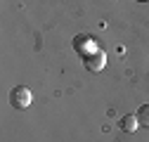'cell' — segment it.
Returning a JSON list of instances; mask_svg holds the SVG:
<instances>
[{
	"label": "cell",
	"instance_id": "cell-5",
	"mask_svg": "<svg viewBox=\"0 0 149 142\" xmlns=\"http://www.w3.org/2000/svg\"><path fill=\"white\" fill-rule=\"evenodd\" d=\"M137 121H140V126H144V128H149V104H142L140 109H137Z\"/></svg>",
	"mask_w": 149,
	"mask_h": 142
},
{
	"label": "cell",
	"instance_id": "cell-1",
	"mask_svg": "<svg viewBox=\"0 0 149 142\" xmlns=\"http://www.w3.org/2000/svg\"><path fill=\"white\" fill-rule=\"evenodd\" d=\"M10 104L14 106V109H29V106L33 104V93L26 85H17L10 93Z\"/></svg>",
	"mask_w": 149,
	"mask_h": 142
},
{
	"label": "cell",
	"instance_id": "cell-3",
	"mask_svg": "<svg viewBox=\"0 0 149 142\" xmlns=\"http://www.w3.org/2000/svg\"><path fill=\"white\" fill-rule=\"evenodd\" d=\"M83 62H85V66L92 71V74H100V71L107 66V55L102 50H97V52H92V55H88Z\"/></svg>",
	"mask_w": 149,
	"mask_h": 142
},
{
	"label": "cell",
	"instance_id": "cell-6",
	"mask_svg": "<svg viewBox=\"0 0 149 142\" xmlns=\"http://www.w3.org/2000/svg\"><path fill=\"white\" fill-rule=\"evenodd\" d=\"M137 3H147V0H137Z\"/></svg>",
	"mask_w": 149,
	"mask_h": 142
},
{
	"label": "cell",
	"instance_id": "cell-4",
	"mask_svg": "<svg viewBox=\"0 0 149 142\" xmlns=\"http://www.w3.org/2000/svg\"><path fill=\"white\" fill-rule=\"evenodd\" d=\"M137 126H140V121H137L135 114H128V116L121 118V130H125V133H135Z\"/></svg>",
	"mask_w": 149,
	"mask_h": 142
},
{
	"label": "cell",
	"instance_id": "cell-2",
	"mask_svg": "<svg viewBox=\"0 0 149 142\" xmlns=\"http://www.w3.org/2000/svg\"><path fill=\"white\" fill-rule=\"evenodd\" d=\"M73 47H76L78 52H81V57L85 59L88 55H92V52H97V47H95V40L90 38V36H76V40H73Z\"/></svg>",
	"mask_w": 149,
	"mask_h": 142
}]
</instances>
